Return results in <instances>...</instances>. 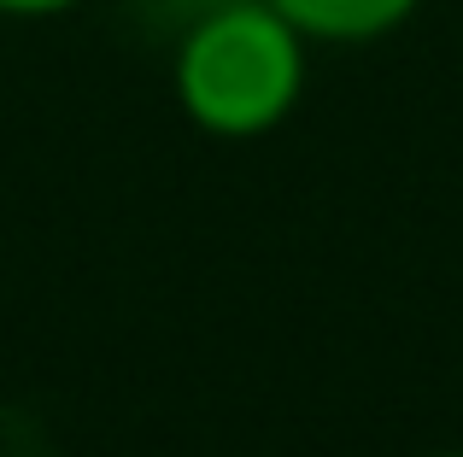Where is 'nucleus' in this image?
Returning <instances> with one entry per match:
<instances>
[{"label": "nucleus", "instance_id": "1", "mask_svg": "<svg viewBox=\"0 0 463 457\" xmlns=\"http://www.w3.org/2000/svg\"><path fill=\"white\" fill-rule=\"evenodd\" d=\"M170 89L194 129L217 141H259L306 94V35L270 0L212 6L170 59Z\"/></svg>", "mask_w": 463, "mask_h": 457}, {"label": "nucleus", "instance_id": "2", "mask_svg": "<svg viewBox=\"0 0 463 457\" xmlns=\"http://www.w3.org/2000/svg\"><path fill=\"white\" fill-rule=\"evenodd\" d=\"M306 42H335V47H358V42H382L393 35L422 0H270Z\"/></svg>", "mask_w": 463, "mask_h": 457}, {"label": "nucleus", "instance_id": "3", "mask_svg": "<svg viewBox=\"0 0 463 457\" xmlns=\"http://www.w3.org/2000/svg\"><path fill=\"white\" fill-rule=\"evenodd\" d=\"M82 0H0L6 18H59V12H77Z\"/></svg>", "mask_w": 463, "mask_h": 457}, {"label": "nucleus", "instance_id": "4", "mask_svg": "<svg viewBox=\"0 0 463 457\" xmlns=\"http://www.w3.org/2000/svg\"><path fill=\"white\" fill-rule=\"evenodd\" d=\"M429 457H463V452H429Z\"/></svg>", "mask_w": 463, "mask_h": 457}]
</instances>
